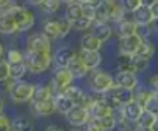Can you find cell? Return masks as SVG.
I'll return each mask as SVG.
<instances>
[{
	"instance_id": "6da1fadb",
	"label": "cell",
	"mask_w": 158,
	"mask_h": 131,
	"mask_svg": "<svg viewBox=\"0 0 158 131\" xmlns=\"http://www.w3.org/2000/svg\"><path fill=\"white\" fill-rule=\"evenodd\" d=\"M23 63H24L27 72H31V73H43L53 63L52 52H32V50H26Z\"/></svg>"
},
{
	"instance_id": "7a4b0ae2",
	"label": "cell",
	"mask_w": 158,
	"mask_h": 131,
	"mask_svg": "<svg viewBox=\"0 0 158 131\" xmlns=\"http://www.w3.org/2000/svg\"><path fill=\"white\" fill-rule=\"evenodd\" d=\"M88 87L94 94H103L114 87V76L105 70H93L88 81Z\"/></svg>"
},
{
	"instance_id": "3957f363",
	"label": "cell",
	"mask_w": 158,
	"mask_h": 131,
	"mask_svg": "<svg viewBox=\"0 0 158 131\" xmlns=\"http://www.w3.org/2000/svg\"><path fill=\"white\" fill-rule=\"evenodd\" d=\"M34 87H35V84H32V82H27V81H23V79H19V81L11 79L8 92H9V96L14 102L24 104V102H29L32 99Z\"/></svg>"
},
{
	"instance_id": "277c9868",
	"label": "cell",
	"mask_w": 158,
	"mask_h": 131,
	"mask_svg": "<svg viewBox=\"0 0 158 131\" xmlns=\"http://www.w3.org/2000/svg\"><path fill=\"white\" fill-rule=\"evenodd\" d=\"M9 11H11V15L17 24V29L19 32H27L34 28L35 24V15L32 11L23 8V6H19V5H11L9 6Z\"/></svg>"
},
{
	"instance_id": "5b68a950",
	"label": "cell",
	"mask_w": 158,
	"mask_h": 131,
	"mask_svg": "<svg viewBox=\"0 0 158 131\" xmlns=\"http://www.w3.org/2000/svg\"><path fill=\"white\" fill-rule=\"evenodd\" d=\"M75 78L73 75L69 72L67 67H56V70L53 72V76H52V81L49 82L50 89H52V93H53V98L56 94H61L70 84H73Z\"/></svg>"
},
{
	"instance_id": "8992f818",
	"label": "cell",
	"mask_w": 158,
	"mask_h": 131,
	"mask_svg": "<svg viewBox=\"0 0 158 131\" xmlns=\"http://www.w3.org/2000/svg\"><path fill=\"white\" fill-rule=\"evenodd\" d=\"M90 117H91V116H90L88 108H87V107H84V105H81V104L73 105V108L65 114L67 122H69L70 125L76 127V128L84 127V125L88 122V119H90Z\"/></svg>"
},
{
	"instance_id": "52a82bcc",
	"label": "cell",
	"mask_w": 158,
	"mask_h": 131,
	"mask_svg": "<svg viewBox=\"0 0 158 131\" xmlns=\"http://www.w3.org/2000/svg\"><path fill=\"white\" fill-rule=\"evenodd\" d=\"M26 50H32V52H52V44H50V38L44 35L43 32L38 34H32L26 41Z\"/></svg>"
},
{
	"instance_id": "ba28073f",
	"label": "cell",
	"mask_w": 158,
	"mask_h": 131,
	"mask_svg": "<svg viewBox=\"0 0 158 131\" xmlns=\"http://www.w3.org/2000/svg\"><path fill=\"white\" fill-rule=\"evenodd\" d=\"M11 5H8L5 8H0V34H3V35H12V34L19 32L17 24H15V21L11 15V11H9Z\"/></svg>"
},
{
	"instance_id": "9c48e42d",
	"label": "cell",
	"mask_w": 158,
	"mask_h": 131,
	"mask_svg": "<svg viewBox=\"0 0 158 131\" xmlns=\"http://www.w3.org/2000/svg\"><path fill=\"white\" fill-rule=\"evenodd\" d=\"M141 38L137 34L128 35V37L118 38V54H126V55H135L138 52V47L141 44Z\"/></svg>"
},
{
	"instance_id": "30bf717a",
	"label": "cell",
	"mask_w": 158,
	"mask_h": 131,
	"mask_svg": "<svg viewBox=\"0 0 158 131\" xmlns=\"http://www.w3.org/2000/svg\"><path fill=\"white\" fill-rule=\"evenodd\" d=\"M114 85L126 87L131 90H135L138 87V76L132 70H120L117 75L114 76Z\"/></svg>"
},
{
	"instance_id": "8fae6325",
	"label": "cell",
	"mask_w": 158,
	"mask_h": 131,
	"mask_svg": "<svg viewBox=\"0 0 158 131\" xmlns=\"http://www.w3.org/2000/svg\"><path fill=\"white\" fill-rule=\"evenodd\" d=\"M110 94L116 99L120 107L126 105L128 102L134 101L135 99V92L131 90V89H126V87H120V85H114L111 90H110Z\"/></svg>"
},
{
	"instance_id": "7c38bea8",
	"label": "cell",
	"mask_w": 158,
	"mask_h": 131,
	"mask_svg": "<svg viewBox=\"0 0 158 131\" xmlns=\"http://www.w3.org/2000/svg\"><path fill=\"white\" fill-rule=\"evenodd\" d=\"M78 55L81 56L82 63L87 66V69H88L90 72L96 70L99 66L102 64V55H100V52H96V50H84V49H81L78 52Z\"/></svg>"
},
{
	"instance_id": "4fadbf2b",
	"label": "cell",
	"mask_w": 158,
	"mask_h": 131,
	"mask_svg": "<svg viewBox=\"0 0 158 131\" xmlns=\"http://www.w3.org/2000/svg\"><path fill=\"white\" fill-rule=\"evenodd\" d=\"M122 111H123L125 119H126L129 124H137L138 119H140V116H141L143 111H144V108L134 99V101L128 102L126 105H123V107H122Z\"/></svg>"
},
{
	"instance_id": "5bb4252c",
	"label": "cell",
	"mask_w": 158,
	"mask_h": 131,
	"mask_svg": "<svg viewBox=\"0 0 158 131\" xmlns=\"http://www.w3.org/2000/svg\"><path fill=\"white\" fill-rule=\"evenodd\" d=\"M75 50L70 46H61L55 50V54L52 55V59L55 63L56 67H67V64L70 63V59L75 56Z\"/></svg>"
},
{
	"instance_id": "9a60e30c",
	"label": "cell",
	"mask_w": 158,
	"mask_h": 131,
	"mask_svg": "<svg viewBox=\"0 0 158 131\" xmlns=\"http://www.w3.org/2000/svg\"><path fill=\"white\" fill-rule=\"evenodd\" d=\"M91 34L98 38L99 41L106 43L111 35H113V29L110 26L108 21H93L91 24Z\"/></svg>"
},
{
	"instance_id": "2e32d148",
	"label": "cell",
	"mask_w": 158,
	"mask_h": 131,
	"mask_svg": "<svg viewBox=\"0 0 158 131\" xmlns=\"http://www.w3.org/2000/svg\"><path fill=\"white\" fill-rule=\"evenodd\" d=\"M32 110L40 117L52 116L53 113L56 111V108H55V99L53 98H49V99L41 101V102H32Z\"/></svg>"
},
{
	"instance_id": "e0dca14e",
	"label": "cell",
	"mask_w": 158,
	"mask_h": 131,
	"mask_svg": "<svg viewBox=\"0 0 158 131\" xmlns=\"http://www.w3.org/2000/svg\"><path fill=\"white\" fill-rule=\"evenodd\" d=\"M67 69H69V72L73 75L75 79H81V78L87 76V73L90 72V70L87 69V66L82 63V59H81V56H79L78 54H75V56L70 59V63L67 64Z\"/></svg>"
},
{
	"instance_id": "ac0fdd59",
	"label": "cell",
	"mask_w": 158,
	"mask_h": 131,
	"mask_svg": "<svg viewBox=\"0 0 158 131\" xmlns=\"http://www.w3.org/2000/svg\"><path fill=\"white\" fill-rule=\"evenodd\" d=\"M132 20L137 24H152L154 21V15L151 12V8L148 5H141L132 12Z\"/></svg>"
},
{
	"instance_id": "d6986e66",
	"label": "cell",
	"mask_w": 158,
	"mask_h": 131,
	"mask_svg": "<svg viewBox=\"0 0 158 131\" xmlns=\"http://www.w3.org/2000/svg\"><path fill=\"white\" fill-rule=\"evenodd\" d=\"M49 98H53L50 85L49 84H35L31 102H41V101H46Z\"/></svg>"
},
{
	"instance_id": "ffe728a7",
	"label": "cell",
	"mask_w": 158,
	"mask_h": 131,
	"mask_svg": "<svg viewBox=\"0 0 158 131\" xmlns=\"http://www.w3.org/2000/svg\"><path fill=\"white\" fill-rule=\"evenodd\" d=\"M102 47H103V43L99 41L91 32L90 34H84L82 38H81V49H84V50H96V52H100Z\"/></svg>"
},
{
	"instance_id": "44dd1931",
	"label": "cell",
	"mask_w": 158,
	"mask_h": 131,
	"mask_svg": "<svg viewBox=\"0 0 158 131\" xmlns=\"http://www.w3.org/2000/svg\"><path fill=\"white\" fill-rule=\"evenodd\" d=\"M43 34L47 35L50 40H56L61 37V26H59V20H47L43 24Z\"/></svg>"
},
{
	"instance_id": "7402d4cb",
	"label": "cell",
	"mask_w": 158,
	"mask_h": 131,
	"mask_svg": "<svg viewBox=\"0 0 158 131\" xmlns=\"http://www.w3.org/2000/svg\"><path fill=\"white\" fill-rule=\"evenodd\" d=\"M53 99H55V108H56V111L61 113V114H67V113L73 108V105H76L72 99H69L64 93L56 94Z\"/></svg>"
},
{
	"instance_id": "603a6c76",
	"label": "cell",
	"mask_w": 158,
	"mask_h": 131,
	"mask_svg": "<svg viewBox=\"0 0 158 131\" xmlns=\"http://www.w3.org/2000/svg\"><path fill=\"white\" fill-rule=\"evenodd\" d=\"M11 131H34V124L26 116H17L11 122Z\"/></svg>"
},
{
	"instance_id": "cb8c5ba5",
	"label": "cell",
	"mask_w": 158,
	"mask_h": 131,
	"mask_svg": "<svg viewBox=\"0 0 158 131\" xmlns=\"http://www.w3.org/2000/svg\"><path fill=\"white\" fill-rule=\"evenodd\" d=\"M135 26H137V23H135L134 20L123 19L122 21H118L117 23V35H118V38L128 37V35L135 34Z\"/></svg>"
},
{
	"instance_id": "d4e9b609",
	"label": "cell",
	"mask_w": 158,
	"mask_h": 131,
	"mask_svg": "<svg viewBox=\"0 0 158 131\" xmlns=\"http://www.w3.org/2000/svg\"><path fill=\"white\" fill-rule=\"evenodd\" d=\"M155 52H157V49H155L154 41L151 38H148V40H143L141 41V44L138 47V52L135 55H140V56H143V58H148V59L152 61V58L155 56Z\"/></svg>"
},
{
	"instance_id": "484cf974",
	"label": "cell",
	"mask_w": 158,
	"mask_h": 131,
	"mask_svg": "<svg viewBox=\"0 0 158 131\" xmlns=\"http://www.w3.org/2000/svg\"><path fill=\"white\" fill-rule=\"evenodd\" d=\"M157 124H158V116L146 111V110L143 111V114L140 116V119L137 122L138 128H143V130H152Z\"/></svg>"
},
{
	"instance_id": "4316f807",
	"label": "cell",
	"mask_w": 158,
	"mask_h": 131,
	"mask_svg": "<svg viewBox=\"0 0 158 131\" xmlns=\"http://www.w3.org/2000/svg\"><path fill=\"white\" fill-rule=\"evenodd\" d=\"M65 19L69 20L70 23L75 21V20L81 19L84 14H82V5L81 2H73V3H69L67 8H65Z\"/></svg>"
},
{
	"instance_id": "83f0119b",
	"label": "cell",
	"mask_w": 158,
	"mask_h": 131,
	"mask_svg": "<svg viewBox=\"0 0 158 131\" xmlns=\"http://www.w3.org/2000/svg\"><path fill=\"white\" fill-rule=\"evenodd\" d=\"M132 56L134 55H126V54H118L116 56L114 66H116V69L118 72L120 70H132Z\"/></svg>"
},
{
	"instance_id": "f1b7e54d",
	"label": "cell",
	"mask_w": 158,
	"mask_h": 131,
	"mask_svg": "<svg viewBox=\"0 0 158 131\" xmlns=\"http://www.w3.org/2000/svg\"><path fill=\"white\" fill-rule=\"evenodd\" d=\"M62 93L65 94L69 99H72L75 104H81V101H82V98H84V94L85 92L79 87V85H75V84H70Z\"/></svg>"
},
{
	"instance_id": "f546056e",
	"label": "cell",
	"mask_w": 158,
	"mask_h": 131,
	"mask_svg": "<svg viewBox=\"0 0 158 131\" xmlns=\"http://www.w3.org/2000/svg\"><path fill=\"white\" fill-rule=\"evenodd\" d=\"M26 73H27V69H26L24 63L9 64V79H12V81H19V79H23Z\"/></svg>"
},
{
	"instance_id": "4dcf8cb0",
	"label": "cell",
	"mask_w": 158,
	"mask_h": 131,
	"mask_svg": "<svg viewBox=\"0 0 158 131\" xmlns=\"http://www.w3.org/2000/svg\"><path fill=\"white\" fill-rule=\"evenodd\" d=\"M98 124L100 125V128L103 131H113L116 128V117L114 114H106V116H102V117H96Z\"/></svg>"
},
{
	"instance_id": "1f68e13d",
	"label": "cell",
	"mask_w": 158,
	"mask_h": 131,
	"mask_svg": "<svg viewBox=\"0 0 158 131\" xmlns=\"http://www.w3.org/2000/svg\"><path fill=\"white\" fill-rule=\"evenodd\" d=\"M149 64H151V59H148V58H143V56H140V55L132 56V70L135 73L144 72L149 67Z\"/></svg>"
},
{
	"instance_id": "d6a6232c",
	"label": "cell",
	"mask_w": 158,
	"mask_h": 131,
	"mask_svg": "<svg viewBox=\"0 0 158 131\" xmlns=\"http://www.w3.org/2000/svg\"><path fill=\"white\" fill-rule=\"evenodd\" d=\"M143 108H144L146 111H149V113H152V114H155V116H158V94L154 93V92L149 94V98L146 99Z\"/></svg>"
},
{
	"instance_id": "836d02e7",
	"label": "cell",
	"mask_w": 158,
	"mask_h": 131,
	"mask_svg": "<svg viewBox=\"0 0 158 131\" xmlns=\"http://www.w3.org/2000/svg\"><path fill=\"white\" fill-rule=\"evenodd\" d=\"M154 26L152 24H137L135 26V34L141 40H148V38H152L154 35Z\"/></svg>"
},
{
	"instance_id": "e575fe53",
	"label": "cell",
	"mask_w": 158,
	"mask_h": 131,
	"mask_svg": "<svg viewBox=\"0 0 158 131\" xmlns=\"http://www.w3.org/2000/svg\"><path fill=\"white\" fill-rule=\"evenodd\" d=\"M23 59H24V52H21L19 49H9L6 52L8 64H19V63H23Z\"/></svg>"
},
{
	"instance_id": "d590c367",
	"label": "cell",
	"mask_w": 158,
	"mask_h": 131,
	"mask_svg": "<svg viewBox=\"0 0 158 131\" xmlns=\"http://www.w3.org/2000/svg\"><path fill=\"white\" fill-rule=\"evenodd\" d=\"M120 6L123 8V11L126 14H132L137 8H140L143 5V0H118Z\"/></svg>"
},
{
	"instance_id": "8d00e7d4",
	"label": "cell",
	"mask_w": 158,
	"mask_h": 131,
	"mask_svg": "<svg viewBox=\"0 0 158 131\" xmlns=\"http://www.w3.org/2000/svg\"><path fill=\"white\" fill-rule=\"evenodd\" d=\"M93 21H94V20H91V19H88V17H85V15H82L81 19L72 21V28L76 29V31H87V29L91 28Z\"/></svg>"
},
{
	"instance_id": "74e56055",
	"label": "cell",
	"mask_w": 158,
	"mask_h": 131,
	"mask_svg": "<svg viewBox=\"0 0 158 131\" xmlns=\"http://www.w3.org/2000/svg\"><path fill=\"white\" fill-rule=\"evenodd\" d=\"M61 0H44L41 3V9L44 12H49V14H55L58 12L59 8H61Z\"/></svg>"
},
{
	"instance_id": "f35d334b",
	"label": "cell",
	"mask_w": 158,
	"mask_h": 131,
	"mask_svg": "<svg viewBox=\"0 0 158 131\" xmlns=\"http://www.w3.org/2000/svg\"><path fill=\"white\" fill-rule=\"evenodd\" d=\"M9 79V64L6 59L0 58V82H6Z\"/></svg>"
},
{
	"instance_id": "ab89813d",
	"label": "cell",
	"mask_w": 158,
	"mask_h": 131,
	"mask_svg": "<svg viewBox=\"0 0 158 131\" xmlns=\"http://www.w3.org/2000/svg\"><path fill=\"white\" fill-rule=\"evenodd\" d=\"M82 5V14L88 19L94 20V14H96V6L94 3H81Z\"/></svg>"
},
{
	"instance_id": "60d3db41",
	"label": "cell",
	"mask_w": 158,
	"mask_h": 131,
	"mask_svg": "<svg viewBox=\"0 0 158 131\" xmlns=\"http://www.w3.org/2000/svg\"><path fill=\"white\" fill-rule=\"evenodd\" d=\"M84 127H85V130L84 131H103L102 128H100V125L98 124L96 117H90V119H88V122H87Z\"/></svg>"
},
{
	"instance_id": "b9f144b4",
	"label": "cell",
	"mask_w": 158,
	"mask_h": 131,
	"mask_svg": "<svg viewBox=\"0 0 158 131\" xmlns=\"http://www.w3.org/2000/svg\"><path fill=\"white\" fill-rule=\"evenodd\" d=\"M0 131H11V120L3 113H0Z\"/></svg>"
},
{
	"instance_id": "7bdbcfd3",
	"label": "cell",
	"mask_w": 158,
	"mask_h": 131,
	"mask_svg": "<svg viewBox=\"0 0 158 131\" xmlns=\"http://www.w3.org/2000/svg\"><path fill=\"white\" fill-rule=\"evenodd\" d=\"M149 89L154 92V93L158 94V75H152L149 78V82H148Z\"/></svg>"
},
{
	"instance_id": "ee69618b",
	"label": "cell",
	"mask_w": 158,
	"mask_h": 131,
	"mask_svg": "<svg viewBox=\"0 0 158 131\" xmlns=\"http://www.w3.org/2000/svg\"><path fill=\"white\" fill-rule=\"evenodd\" d=\"M149 8H151V12H152L154 19H158V0L157 2H154V3H151Z\"/></svg>"
},
{
	"instance_id": "f6af8a7d",
	"label": "cell",
	"mask_w": 158,
	"mask_h": 131,
	"mask_svg": "<svg viewBox=\"0 0 158 131\" xmlns=\"http://www.w3.org/2000/svg\"><path fill=\"white\" fill-rule=\"evenodd\" d=\"M46 131H64V130H62V128H59V127H56V125H49Z\"/></svg>"
},
{
	"instance_id": "bcb514c9",
	"label": "cell",
	"mask_w": 158,
	"mask_h": 131,
	"mask_svg": "<svg viewBox=\"0 0 158 131\" xmlns=\"http://www.w3.org/2000/svg\"><path fill=\"white\" fill-rule=\"evenodd\" d=\"M31 5H35V6H41V3L44 2V0H27Z\"/></svg>"
},
{
	"instance_id": "7dc6e473",
	"label": "cell",
	"mask_w": 158,
	"mask_h": 131,
	"mask_svg": "<svg viewBox=\"0 0 158 131\" xmlns=\"http://www.w3.org/2000/svg\"><path fill=\"white\" fill-rule=\"evenodd\" d=\"M11 2H12V0H0V8H5V6L11 5Z\"/></svg>"
},
{
	"instance_id": "c3c4849f",
	"label": "cell",
	"mask_w": 158,
	"mask_h": 131,
	"mask_svg": "<svg viewBox=\"0 0 158 131\" xmlns=\"http://www.w3.org/2000/svg\"><path fill=\"white\" fill-rule=\"evenodd\" d=\"M152 26H154V31L158 34V19H154V21H152Z\"/></svg>"
},
{
	"instance_id": "681fc988",
	"label": "cell",
	"mask_w": 158,
	"mask_h": 131,
	"mask_svg": "<svg viewBox=\"0 0 158 131\" xmlns=\"http://www.w3.org/2000/svg\"><path fill=\"white\" fill-rule=\"evenodd\" d=\"M5 55V46H3V43L0 41V58H3Z\"/></svg>"
},
{
	"instance_id": "f907efd6",
	"label": "cell",
	"mask_w": 158,
	"mask_h": 131,
	"mask_svg": "<svg viewBox=\"0 0 158 131\" xmlns=\"http://www.w3.org/2000/svg\"><path fill=\"white\" fill-rule=\"evenodd\" d=\"M3 108H5V101H3V99L0 98V113L3 111Z\"/></svg>"
},
{
	"instance_id": "816d5d0a",
	"label": "cell",
	"mask_w": 158,
	"mask_h": 131,
	"mask_svg": "<svg viewBox=\"0 0 158 131\" xmlns=\"http://www.w3.org/2000/svg\"><path fill=\"white\" fill-rule=\"evenodd\" d=\"M78 2H81V3H96L98 0H78Z\"/></svg>"
},
{
	"instance_id": "f5cc1de1",
	"label": "cell",
	"mask_w": 158,
	"mask_h": 131,
	"mask_svg": "<svg viewBox=\"0 0 158 131\" xmlns=\"http://www.w3.org/2000/svg\"><path fill=\"white\" fill-rule=\"evenodd\" d=\"M154 2H157V0H143V5H151V3H154Z\"/></svg>"
},
{
	"instance_id": "db71d44e",
	"label": "cell",
	"mask_w": 158,
	"mask_h": 131,
	"mask_svg": "<svg viewBox=\"0 0 158 131\" xmlns=\"http://www.w3.org/2000/svg\"><path fill=\"white\" fill-rule=\"evenodd\" d=\"M62 3H65V5H69V3H73V2H78V0H61Z\"/></svg>"
},
{
	"instance_id": "11a10c76",
	"label": "cell",
	"mask_w": 158,
	"mask_h": 131,
	"mask_svg": "<svg viewBox=\"0 0 158 131\" xmlns=\"http://www.w3.org/2000/svg\"><path fill=\"white\" fill-rule=\"evenodd\" d=\"M73 131H82V130H73Z\"/></svg>"
}]
</instances>
